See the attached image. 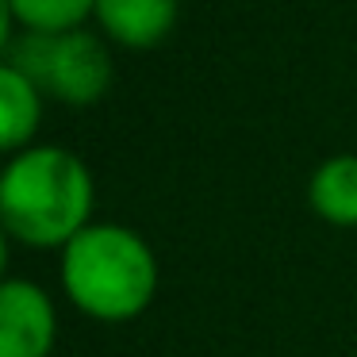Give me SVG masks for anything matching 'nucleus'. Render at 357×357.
Segmentation results:
<instances>
[{
    "label": "nucleus",
    "instance_id": "obj_1",
    "mask_svg": "<svg viewBox=\"0 0 357 357\" xmlns=\"http://www.w3.org/2000/svg\"><path fill=\"white\" fill-rule=\"evenodd\" d=\"M93 215V173L62 146H27L0 177V219L27 246H70Z\"/></svg>",
    "mask_w": 357,
    "mask_h": 357
},
{
    "label": "nucleus",
    "instance_id": "obj_2",
    "mask_svg": "<svg viewBox=\"0 0 357 357\" xmlns=\"http://www.w3.org/2000/svg\"><path fill=\"white\" fill-rule=\"evenodd\" d=\"M62 284L85 315L100 323H127L154 300L158 257L127 227L89 223L62 250Z\"/></svg>",
    "mask_w": 357,
    "mask_h": 357
},
{
    "label": "nucleus",
    "instance_id": "obj_3",
    "mask_svg": "<svg viewBox=\"0 0 357 357\" xmlns=\"http://www.w3.org/2000/svg\"><path fill=\"white\" fill-rule=\"evenodd\" d=\"M8 66H16L39 93L62 104H96L112 85V58L89 31L24 35L8 47Z\"/></svg>",
    "mask_w": 357,
    "mask_h": 357
},
{
    "label": "nucleus",
    "instance_id": "obj_4",
    "mask_svg": "<svg viewBox=\"0 0 357 357\" xmlns=\"http://www.w3.org/2000/svg\"><path fill=\"white\" fill-rule=\"evenodd\" d=\"M58 334L54 303L31 280L0 288V357H50Z\"/></svg>",
    "mask_w": 357,
    "mask_h": 357
},
{
    "label": "nucleus",
    "instance_id": "obj_5",
    "mask_svg": "<svg viewBox=\"0 0 357 357\" xmlns=\"http://www.w3.org/2000/svg\"><path fill=\"white\" fill-rule=\"evenodd\" d=\"M96 20L119 47L150 50L177 27V0H96Z\"/></svg>",
    "mask_w": 357,
    "mask_h": 357
},
{
    "label": "nucleus",
    "instance_id": "obj_6",
    "mask_svg": "<svg viewBox=\"0 0 357 357\" xmlns=\"http://www.w3.org/2000/svg\"><path fill=\"white\" fill-rule=\"evenodd\" d=\"M307 200L331 227H357V154L326 158L307 181Z\"/></svg>",
    "mask_w": 357,
    "mask_h": 357
},
{
    "label": "nucleus",
    "instance_id": "obj_7",
    "mask_svg": "<svg viewBox=\"0 0 357 357\" xmlns=\"http://www.w3.org/2000/svg\"><path fill=\"white\" fill-rule=\"evenodd\" d=\"M39 89L16 70V66H0V146L4 150H20L27 139L35 135L43 116V100Z\"/></svg>",
    "mask_w": 357,
    "mask_h": 357
},
{
    "label": "nucleus",
    "instance_id": "obj_8",
    "mask_svg": "<svg viewBox=\"0 0 357 357\" xmlns=\"http://www.w3.org/2000/svg\"><path fill=\"white\" fill-rule=\"evenodd\" d=\"M4 12L27 35H54L77 31L89 12H96V0H4Z\"/></svg>",
    "mask_w": 357,
    "mask_h": 357
}]
</instances>
